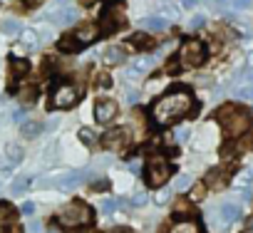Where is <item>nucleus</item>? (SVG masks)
Returning a JSON list of instances; mask_svg holds the SVG:
<instances>
[{
    "label": "nucleus",
    "instance_id": "obj_1",
    "mask_svg": "<svg viewBox=\"0 0 253 233\" xmlns=\"http://www.w3.org/2000/svg\"><path fill=\"white\" fill-rule=\"evenodd\" d=\"M194 109H196V104H194L191 92L186 87H176V89H169L167 94H162L152 104L149 114H152V122L157 127H169L176 119H184V116L191 114Z\"/></svg>",
    "mask_w": 253,
    "mask_h": 233
},
{
    "label": "nucleus",
    "instance_id": "obj_2",
    "mask_svg": "<svg viewBox=\"0 0 253 233\" xmlns=\"http://www.w3.org/2000/svg\"><path fill=\"white\" fill-rule=\"evenodd\" d=\"M216 119L218 124L223 127V132L231 137V139H241V134H246L253 124V116L251 112H246L243 107H236V104H223L216 109Z\"/></svg>",
    "mask_w": 253,
    "mask_h": 233
},
{
    "label": "nucleus",
    "instance_id": "obj_3",
    "mask_svg": "<svg viewBox=\"0 0 253 233\" xmlns=\"http://www.w3.org/2000/svg\"><path fill=\"white\" fill-rule=\"evenodd\" d=\"M92 221V208L84 201H72L57 213V223L65 228H82Z\"/></svg>",
    "mask_w": 253,
    "mask_h": 233
},
{
    "label": "nucleus",
    "instance_id": "obj_4",
    "mask_svg": "<svg viewBox=\"0 0 253 233\" xmlns=\"http://www.w3.org/2000/svg\"><path fill=\"white\" fill-rule=\"evenodd\" d=\"M169 176H171V164L167 161V156H162V154L149 156V161L144 166V181L149 186L159 189V186H164L169 181Z\"/></svg>",
    "mask_w": 253,
    "mask_h": 233
},
{
    "label": "nucleus",
    "instance_id": "obj_5",
    "mask_svg": "<svg viewBox=\"0 0 253 233\" xmlns=\"http://www.w3.org/2000/svg\"><path fill=\"white\" fill-rule=\"evenodd\" d=\"M206 62V45L201 40H186L179 50V65L184 67H199Z\"/></svg>",
    "mask_w": 253,
    "mask_h": 233
},
{
    "label": "nucleus",
    "instance_id": "obj_6",
    "mask_svg": "<svg viewBox=\"0 0 253 233\" xmlns=\"http://www.w3.org/2000/svg\"><path fill=\"white\" fill-rule=\"evenodd\" d=\"M124 23H126V18H124V10H122V5H117V3H109V5L102 10L99 33H104V35H112V33H117L119 28H124Z\"/></svg>",
    "mask_w": 253,
    "mask_h": 233
},
{
    "label": "nucleus",
    "instance_id": "obj_7",
    "mask_svg": "<svg viewBox=\"0 0 253 233\" xmlns=\"http://www.w3.org/2000/svg\"><path fill=\"white\" fill-rule=\"evenodd\" d=\"M77 99H80V89H77L75 84L62 82V84H57V87L52 89L50 107H52V109H70V107L77 104Z\"/></svg>",
    "mask_w": 253,
    "mask_h": 233
},
{
    "label": "nucleus",
    "instance_id": "obj_8",
    "mask_svg": "<svg viewBox=\"0 0 253 233\" xmlns=\"http://www.w3.org/2000/svg\"><path fill=\"white\" fill-rule=\"evenodd\" d=\"M132 137H129V129L126 127H119V129H109L104 137H102V147L109 149V152H124L129 147Z\"/></svg>",
    "mask_w": 253,
    "mask_h": 233
},
{
    "label": "nucleus",
    "instance_id": "obj_9",
    "mask_svg": "<svg viewBox=\"0 0 253 233\" xmlns=\"http://www.w3.org/2000/svg\"><path fill=\"white\" fill-rule=\"evenodd\" d=\"M238 218H241V208H238V203H223V206L218 208L216 218H213V226L226 228V226H231V223L238 221Z\"/></svg>",
    "mask_w": 253,
    "mask_h": 233
},
{
    "label": "nucleus",
    "instance_id": "obj_10",
    "mask_svg": "<svg viewBox=\"0 0 253 233\" xmlns=\"http://www.w3.org/2000/svg\"><path fill=\"white\" fill-rule=\"evenodd\" d=\"M114 116H117V102H112V99H99V102L94 104V119H97L99 124H109Z\"/></svg>",
    "mask_w": 253,
    "mask_h": 233
},
{
    "label": "nucleus",
    "instance_id": "obj_11",
    "mask_svg": "<svg viewBox=\"0 0 253 233\" xmlns=\"http://www.w3.org/2000/svg\"><path fill=\"white\" fill-rule=\"evenodd\" d=\"M206 189H213V191H221L226 184H228V169L226 166H218V169H211L206 174Z\"/></svg>",
    "mask_w": 253,
    "mask_h": 233
},
{
    "label": "nucleus",
    "instance_id": "obj_12",
    "mask_svg": "<svg viewBox=\"0 0 253 233\" xmlns=\"http://www.w3.org/2000/svg\"><path fill=\"white\" fill-rule=\"evenodd\" d=\"M87 171H67L65 176H60V181H57V186L62 189V191H72V189H77L80 184H84L87 181Z\"/></svg>",
    "mask_w": 253,
    "mask_h": 233
},
{
    "label": "nucleus",
    "instance_id": "obj_13",
    "mask_svg": "<svg viewBox=\"0 0 253 233\" xmlns=\"http://www.w3.org/2000/svg\"><path fill=\"white\" fill-rule=\"evenodd\" d=\"M52 23H57V25H72L75 23V18H77V10L75 8H57V10H52Z\"/></svg>",
    "mask_w": 253,
    "mask_h": 233
},
{
    "label": "nucleus",
    "instance_id": "obj_14",
    "mask_svg": "<svg viewBox=\"0 0 253 233\" xmlns=\"http://www.w3.org/2000/svg\"><path fill=\"white\" fill-rule=\"evenodd\" d=\"M251 184H253V171H251V169H241V171L233 176V186H236L238 191H243V194L251 191Z\"/></svg>",
    "mask_w": 253,
    "mask_h": 233
},
{
    "label": "nucleus",
    "instance_id": "obj_15",
    "mask_svg": "<svg viewBox=\"0 0 253 233\" xmlns=\"http://www.w3.org/2000/svg\"><path fill=\"white\" fill-rule=\"evenodd\" d=\"M169 233H204V231H201V226H199L196 221L184 218V221H176V223L169 228Z\"/></svg>",
    "mask_w": 253,
    "mask_h": 233
},
{
    "label": "nucleus",
    "instance_id": "obj_16",
    "mask_svg": "<svg viewBox=\"0 0 253 233\" xmlns=\"http://www.w3.org/2000/svg\"><path fill=\"white\" fill-rule=\"evenodd\" d=\"M97 25H92V23H87V25H80L77 28V33H75V38L82 42V45H87V42H92L94 38H97Z\"/></svg>",
    "mask_w": 253,
    "mask_h": 233
},
{
    "label": "nucleus",
    "instance_id": "obj_17",
    "mask_svg": "<svg viewBox=\"0 0 253 233\" xmlns=\"http://www.w3.org/2000/svg\"><path fill=\"white\" fill-rule=\"evenodd\" d=\"M126 60V52H124V47H117V45H112V47H107L104 50V62L107 65H122Z\"/></svg>",
    "mask_w": 253,
    "mask_h": 233
},
{
    "label": "nucleus",
    "instance_id": "obj_18",
    "mask_svg": "<svg viewBox=\"0 0 253 233\" xmlns=\"http://www.w3.org/2000/svg\"><path fill=\"white\" fill-rule=\"evenodd\" d=\"M152 67H154V60H152V57H142V60H137V62H134V65L129 67V72H126V77H132V79H134V77L144 75V72H147V70H152Z\"/></svg>",
    "mask_w": 253,
    "mask_h": 233
},
{
    "label": "nucleus",
    "instance_id": "obj_19",
    "mask_svg": "<svg viewBox=\"0 0 253 233\" xmlns=\"http://www.w3.org/2000/svg\"><path fill=\"white\" fill-rule=\"evenodd\" d=\"M80 47H82V42L75 35H65L57 40V50H62V52H77Z\"/></svg>",
    "mask_w": 253,
    "mask_h": 233
},
{
    "label": "nucleus",
    "instance_id": "obj_20",
    "mask_svg": "<svg viewBox=\"0 0 253 233\" xmlns=\"http://www.w3.org/2000/svg\"><path fill=\"white\" fill-rule=\"evenodd\" d=\"M129 42H132L137 50H147V47H152V45H154V40H152L149 35H144V33H137V35H132V38H129Z\"/></svg>",
    "mask_w": 253,
    "mask_h": 233
},
{
    "label": "nucleus",
    "instance_id": "obj_21",
    "mask_svg": "<svg viewBox=\"0 0 253 233\" xmlns=\"http://www.w3.org/2000/svg\"><path fill=\"white\" fill-rule=\"evenodd\" d=\"M5 156H8V164H20L23 161V149L18 144H8L5 147Z\"/></svg>",
    "mask_w": 253,
    "mask_h": 233
},
{
    "label": "nucleus",
    "instance_id": "obj_22",
    "mask_svg": "<svg viewBox=\"0 0 253 233\" xmlns=\"http://www.w3.org/2000/svg\"><path fill=\"white\" fill-rule=\"evenodd\" d=\"M144 28H149V30H164L167 28V20L162 15H149V18H144Z\"/></svg>",
    "mask_w": 253,
    "mask_h": 233
},
{
    "label": "nucleus",
    "instance_id": "obj_23",
    "mask_svg": "<svg viewBox=\"0 0 253 233\" xmlns=\"http://www.w3.org/2000/svg\"><path fill=\"white\" fill-rule=\"evenodd\" d=\"M40 132H42V124H40V122H25V124H23V137H28V139L38 137Z\"/></svg>",
    "mask_w": 253,
    "mask_h": 233
},
{
    "label": "nucleus",
    "instance_id": "obj_24",
    "mask_svg": "<svg viewBox=\"0 0 253 233\" xmlns=\"http://www.w3.org/2000/svg\"><path fill=\"white\" fill-rule=\"evenodd\" d=\"M3 33L5 35H18V33H23V28H20V23L18 20H13V18H8V20H3Z\"/></svg>",
    "mask_w": 253,
    "mask_h": 233
},
{
    "label": "nucleus",
    "instance_id": "obj_25",
    "mask_svg": "<svg viewBox=\"0 0 253 233\" xmlns=\"http://www.w3.org/2000/svg\"><path fill=\"white\" fill-rule=\"evenodd\" d=\"M10 67H13V75H15V77H20V75H25V72L30 70V65H28L25 60H20V57H13V60H10Z\"/></svg>",
    "mask_w": 253,
    "mask_h": 233
},
{
    "label": "nucleus",
    "instance_id": "obj_26",
    "mask_svg": "<svg viewBox=\"0 0 253 233\" xmlns=\"http://www.w3.org/2000/svg\"><path fill=\"white\" fill-rule=\"evenodd\" d=\"M30 186V176H18L15 181H13V186H10V191L15 194V196H20L25 189Z\"/></svg>",
    "mask_w": 253,
    "mask_h": 233
},
{
    "label": "nucleus",
    "instance_id": "obj_27",
    "mask_svg": "<svg viewBox=\"0 0 253 233\" xmlns=\"http://www.w3.org/2000/svg\"><path fill=\"white\" fill-rule=\"evenodd\" d=\"M184 216H191V203L189 201H179L176 208H174V218L184 221Z\"/></svg>",
    "mask_w": 253,
    "mask_h": 233
},
{
    "label": "nucleus",
    "instance_id": "obj_28",
    "mask_svg": "<svg viewBox=\"0 0 253 233\" xmlns=\"http://www.w3.org/2000/svg\"><path fill=\"white\" fill-rule=\"evenodd\" d=\"M13 218H15V208L8 203H0V223H5V221L10 223Z\"/></svg>",
    "mask_w": 253,
    "mask_h": 233
},
{
    "label": "nucleus",
    "instance_id": "obj_29",
    "mask_svg": "<svg viewBox=\"0 0 253 233\" xmlns=\"http://www.w3.org/2000/svg\"><path fill=\"white\" fill-rule=\"evenodd\" d=\"M231 149H236V152H248V149H253V137H241Z\"/></svg>",
    "mask_w": 253,
    "mask_h": 233
},
{
    "label": "nucleus",
    "instance_id": "obj_30",
    "mask_svg": "<svg viewBox=\"0 0 253 233\" xmlns=\"http://www.w3.org/2000/svg\"><path fill=\"white\" fill-rule=\"evenodd\" d=\"M23 45H25L28 50H33V47L38 45V33H33V30H25V33H23Z\"/></svg>",
    "mask_w": 253,
    "mask_h": 233
},
{
    "label": "nucleus",
    "instance_id": "obj_31",
    "mask_svg": "<svg viewBox=\"0 0 253 233\" xmlns=\"http://www.w3.org/2000/svg\"><path fill=\"white\" fill-rule=\"evenodd\" d=\"M80 139H82L87 147L97 144V137H94V132H92V129H80Z\"/></svg>",
    "mask_w": 253,
    "mask_h": 233
},
{
    "label": "nucleus",
    "instance_id": "obj_32",
    "mask_svg": "<svg viewBox=\"0 0 253 233\" xmlns=\"http://www.w3.org/2000/svg\"><path fill=\"white\" fill-rule=\"evenodd\" d=\"M191 186V176H186V174H181L179 179H176V186H174V191H186Z\"/></svg>",
    "mask_w": 253,
    "mask_h": 233
},
{
    "label": "nucleus",
    "instance_id": "obj_33",
    "mask_svg": "<svg viewBox=\"0 0 253 233\" xmlns=\"http://www.w3.org/2000/svg\"><path fill=\"white\" fill-rule=\"evenodd\" d=\"M35 94H38V89H35V87H25V89L20 92V99L30 104V102H35Z\"/></svg>",
    "mask_w": 253,
    "mask_h": 233
},
{
    "label": "nucleus",
    "instance_id": "obj_34",
    "mask_svg": "<svg viewBox=\"0 0 253 233\" xmlns=\"http://www.w3.org/2000/svg\"><path fill=\"white\" fill-rule=\"evenodd\" d=\"M236 97L243 99V102H253V87H241V89L236 92Z\"/></svg>",
    "mask_w": 253,
    "mask_h": 233
},
{
    "label": "nucleus",
    "instance_id": "obj_35",
    "mask_svg": "<svg viewBox=\"0 0 253 233\" xmlns=\"http://www.w3.org/2000/svg\"><path fill=\"white\" fill-rule=\"evenodd\" d=\"M204 191H206V184L194 186V191H191V201H201V198H204Z\"/></svg>",
    "mask_w": 253,
    "mask_h": 233
},
{
    "label": "nucleus",
    "instance_id": "obj_36",
    "mask_svg": "<svg viewBox=\"0 0 253 233\" xmlns=\"http://www.w3.org/2000/svg\"><path fill=\"white\" fill-rule=\"evenodd\" d=\"M204 23H206V20H204V15H194V18H191V23H189V28H191V30H196V28H204Z\"/></svg>",
    "mask_w": 253,
    "mask_h": 233
},
{
    "label": "nucleus",
    "instance_id": "obj_37",
    "mask_svg": "<svg viewBox=\"0 0 253 233\" xmlns=\"http://www.w3.org/2000/svg\"><path fill=\"white\" fill-rule=\"evenodd\" d=\"M147 201H149V198H147V194H142V191H139V194L132 198V203H134V206H144Z\"/></svg>",
    "mask_w": 253,
    "mask_h": 233
},
{
    "label": "nucleus",
    "instance_id": "obj_38",
    "mask_svg": "<svg viewBox=\"0 0 253 233\" xmlns=\"http://www.w3.org/2000/svg\"><path fill=\"white\" fill-rule=\"evenodd\" d=\"M20 211H23V213H25V216H33V213H35V203H33V201H25V203H23V208H20Z\"/></svg>",
    "mask_w": 253,
    "mask_h": 233
},
{
    "label": "nucleus",
    "instance_id": "obj_39",
    "mask_svg": "<svg viewBox=\"0 0 253 233\" xmlns=\"http://www.w3.org/2000/svg\"><path fill=\"white\" fill-rule=\"evenodd\" d=\"M13 122L25 124V112H23V109H15V112H13Z\"/></svg>",
    "mask_w": 253,
    "mask_h": 233
},
{
    "label": "nucleus",
    "instance_id": "obj_40",
    "mask_svg": "<svg viewBox=\"0 0 253 233\" xmlns=\"http://www.w3.org/2000/svg\"><path fill=\"white\" fill-rule=\"evenodd\" d=\"M114 208H117V201H102V211L104 213H112Z\"/></svg>",
    "mask_w": 253,
    "mask_h": 233
},
{
    "label": "nucleus",
    "instance_id": "obj_41",
    "mask_svg": "<svg viewBox=\"0 0 253 233\" xmlns=\"http://www.w3.org/2000/svg\"><path fill=\"white\" fill-rule=\"evenodd\" d=\"M233 8L246 10V8H251V0H233Z\"/></svg>",
    "mask_w": 253,
    "mask_h": 233
},
{
    "label": "nucleus",
    "instance_id": "obj_42",
    "mask_svg": "<svg viewBox=\"0 0 253 233\" xmlns=\"http://www.w3.org/2000/svg\"><path fill=\"white\" fill-rule=\"evenodd\" d=\"M181 5L191 10V8H196V5H199V0H181Z\"/></svg>",
    "mask_w": 253,
    "mask_h": 233
},
{
    "label": "nucleus",
    "instance_id": "obj_43",
    "mask_svg": "<svg viewBox=\"0 0 253 233\" xmlns=\"http://www.w3.org/2000/svg\"><path fill=\"white\" fill-rule=\"evenodd\" d=\"M186 137H189L186 129H179V132H176V139H179V142H186Z\"/></svg>",
    "mask_w": 253,
    "mask_h": 233
},
{
    "label": "nucleus",
    "instance_id": "obj_44",
    "mask_svg": "<svg viewBox=\"0 0 253 233\" xmlns=\"http://www.w3.org/2000/svg\"><path fill=\"white\" fill-rule=\"evenodd\" d=\"M126 99H129V102H132V104H134V102H137V99H139V94H137V92H132V89H129V92H126Z\"/></svg>",
    "mask_w": 253,
    "mask_h": 233
},
{
    "label": "nucleus",
    "instance_id": "obj_45",
    "mask_svg": "<svg viewBox=\"0 0 253 233\" xmlns=\"http://www.w3.org/2000/svg\"><path fill=\"white\" fill-rule=\"evenodd\" d=\"M209 3H211L213 8H223V5L228 3V0H209Z\"/></svg>",
    "mask_w": 253,
    "mask_h": 233
},
{
    "label": "nucleus",
    "instance_id": "obj_46",
    "mask_svg": "<svg viewBox=\"0 0 253 233\" xmlns=\"http://www.w3.org/2000/svg\"><path fill=\"white\" fill-rule=\"evenodd\" d=\"M94 189H99V191H104V189H107V181H104V179H99V181H94Z\"/></svg>",
    "mask_w": 253,
    "mask_h": 233
},
{
    "label": "nucleus",
    "instance_id": "obj_47",
    "mask_svg": "<svg viewBox=\"0 0 253 233\" xmlns=\"http://www.w3.org/2000/svg\"><path fill=\"white\" fill-rule=\"evenodd\" d=\"M40 3H42V0H25V5H28V8H38Z\"/></svg>",
    "mask_w": 253,
    "mask_h": 233
},
{
    "label": "nucleus",
    "instance_id": "obj_48",
    "mask_svg": "<svg viewBox=\"0 0 253 233\" xmlns=\"http://www.w3.org/2000/svg\"><path fill=\"white\" fill-rule=\"evenodd\" d=\"M159 203H167L169 201V191H164V194H159V198H157Z\"/></svg>",
    "mask_w": 253,
    "mask_h": 233
},
{
    "label": "nucleus",
    "instance_id": "obj_49",
    "mask_svg": "<svg viewBox=\"0 0 253 233\" xmlns=\"http://www.w3.org/2000/svg\"><path fill=\"white\" fill-rule=\"evenodd\" d=\"M38 231H40V223L33 221V223H30V233H38Z\"/></svg>",
    "mask_w": 253,
    "mask_h": 233
},
{
    "label": "nucleus",
    "instance_id": "obj_50",
    "mask_svg": "<svg viewBox=\"0 0 253 233\" xmlns=\"http://www.w3.org/2000/svg\"><path fill=\"white\" fill-rule=\"evenodd\" d=\"M176 65H179V62H176V60H171V62H169V67H167V70H169V72H174V70H176Z\"/></svg>",
    "mask_w": 253,
    "mask_h": 233
},
{
    "label": "nucleus",
    "instance_id": "obj_51",
    "mask_svg": "<svg viewBox=\"0 0 253 233\" xmlns=\"http://www.w3.org/2000/svg\"><path fill=\"white\" fill-rule=\"evenodd\" d=\"M82 5H92V3H97V0H80Z\"/></svg>",
    "mask_w": 253,
    "mask_h": 233
},
{
    "label": "nucleus",
    "instance_id": "obj_52",
    "mask_svg": "<svg viewBox=\"0 0 253 233\" xmlns=\"http://www.w3.org/2000/svg\"><path fill=\"white\" fill-rule=\"evenodd\" d=\"M112 233H132V231H126V228H117V231H112Z\"/></svg>",
    "mask_w": 253,
    "mask_h": 233
},
{
    "label": "nucleus",
    "instance_id": "obj_53",
    "mask_svg": "<svg viewBox=\"0 0 253 233\" xmlns=\"http://www.w3.org/2000/svg\"><path fill=\"white\" fill-rule=\"evenodd\" d=\"M248 82H251V84H253V70H251V72H248Z\"/></svg>",
    "mask_w": 253,
    "mask_h": 233
},
{
    "label": "nucleus",
    "instance_id": "obj_54",
    "mask_svg": "<svg viewBox=\"0 0 253 233\" xmlns=\"http://www.w3.org/2000/svg\"><path fill=\"white\" fill-rule=\"evenodd\" d=\"M248 228H253V218H251V221H248Z\"/></svg>",
    "mask_w": 253,
    "mask_h": 233
},
{
    "label": "nucleus",
    "instance_id": "obj_55",
    "mask_svg": "<svg viewBox=\"0 0 253 233\" xmlns=\"http://www.w3.org/2000/svg\"><path fill=\"white\" fill-rule=\"evenodd\" d=\"M251 62H253V55H251Z\"/></svg>",
    "mask_w": 253,
    "mask_h": 233
}]
</instances>
